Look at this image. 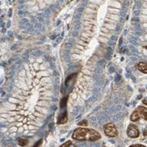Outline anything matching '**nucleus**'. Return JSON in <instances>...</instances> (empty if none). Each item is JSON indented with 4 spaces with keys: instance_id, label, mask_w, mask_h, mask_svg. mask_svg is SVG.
Instances as JSON below:
<instances>
[{
    "instance_id": "obj_1",
    "label": "nucleus",
    "mask_w": 147,
    "mask_h": 147,
    "mask_svg": "<svg viewBox=\"0 0 147 147\" xmlns=\"http://www.w3.org/2000/svg\"><path fill=\"white\" fill-rule=\"evenodd\" d=\"M53 79L42 60L27 62L18 73L8 100L10 114L22 115L33 109L37 116L43 115L53 98Z\"/></svg>"
},
{
    "instance_id": "obj_2",
    "label": "nucleus",
    "mask_w": 147,
    "mask_h": 147,
    "mask_svg": "<svg viewBox=\"0 0 147 147\" xmlns=\"http://www.w3.org/2000/svg\"><path fill=\"white\" fill-rule=\"evenodd\" d=\"M91 73L89 69H86L81 73L79 76L78 83L74 85L73 92H72V96L74 97L75 95H81L82 96H86L89 93V89L91 88Z\"/></svg>"
},
{
    "instance_id": "obj_3",
    "label": "nucleus",
    "mask_w": 147,
    "mask_h": 147,
    "mask_svg": "<svg viewBox=\"0 0 147 147\" xmlns=\"http://www.w3.org/2000/svg\"><path fill=\"white\" fill-rule=\"evenodd\" d=\"M72 138L76 141L96 142L100 139V133L92 128L78 127L73 131Z\"/></svg>"
},
{
    "instance_id": "obj_4",
    "label": "nucleus",
    "mask_w": 147,
    "mask_h": 147,
    "mask_svg": "<svg viewBox=\"0 0 147 147\" xmlns=\"http://www.w3.org/2000/svg\"><path fill=\"white\" fill-rule=\"evenodd\" d=\"M103 130L105 134L109 137H115L118 136V130L115 125L112 123H106L105 126L103 127Z\"/></svg>"
},
{
    "instance_id": "obj_5",
    "label": "nucleus",
    "mask_w": 147,
    "mask_h": 147,
    "mask_svg": "<svg viewBox=\"0 0 147 147\" xmlns=\"http://www.w3.org/2000/svg\"><path fill=\"white\" fill-rule=\"evenodd\" d=\"M127 135L130 138H137L140 136V131L135 124L130 123L127 129Z\"/></svg>"
},
{
    "instance_id": "obj_6",
    "label": "nucleus",
    "mask_w": 147,
    "mask_h": 147,
    "mask_svg": "<svg viewBox=\"0 0 147 147\" xmlns=\"http://www.w3.org/2000/svg\"><path fill=\"white\" fill-rule=\"evenodd\" d=\"M140 20L142 21L143 27L145 29V31L147 33V2L145 3V4L142 7V15L140 17Z\"/></svg>"
},
{
    "instance_id": "obj_7",
    "label": "nucleus",
    "mask_w": 147,
    "mask_h": 147,
    "mask_svg": "<svg viewBox=\"0 0 147 147\" xmlns=\"http://www.w3.org/2000/svg\"><path fill=\"white\" fill-rule=\"evenodd\" d=\"M137 111L142 119L147 121V108L144 107V106H138Z\"/></svg>"
},
{
    "instance_id": "obj_8",
    "label": "nucleus",
    "mask_w": 147,
    "mask_h": 147,
    "mask_svg": "<svg viewBox=\"0 0 147 147\" xmlns=\"http://www.w3.org/2000/svg\"><path fill=\"white\" fill-rule=\"evenodd\" d=\"M137 68L138 69V70H140L142 73L147 74V62L146 61L139 62L137 65Z\"/></svg>"
},
{
    "instance_id": "obj_9",
    "label": "nucleus",
    "mask_w": 147,
    "mask_h": 147,
    "mask_svg": "<svg viewBox=\"0 0 147 147\" xmlns=\"http://www.w3.org/2000/svg\"><path fill=\"white\" fill-rule=\"evenodd\" d=\"M141 119V117L139 115V114H138V112H137V110H135V111H133L132 112V114L131 115V117H130V119L132 122H137L139 119Z\"/></svg>"
},
{
    "instance_id": "obj_10",
    "label": "nucleus",
    "mask_w": 147,
    "mask_h": 147,
    "mask_svg": "<svg viewBox=\"0 0 147 147\" xmlns=\"http://www.w3.org/2000/svg\"><path fill=\"white\" fill-rule=\"evenodd\" d=\"M28 141L26 139H23V138H20L19 141H18V145L20 146H26L27 144H28Z\"/></svg>"
},
{
    "instance_id": "obj_11",
    "label": "nucleus",
    "mask_w": 147,
    "mask_h": 147,
    "mask_svg": "<svg viewBox=\"0 0 147 147\" xmlns=\"http://www.w3.org/2000/svg\"><path fill=\"white\" fill-rule=\"evenodd\" d=\"M60 147H76L73 144V142L71 141H67L66 142H65L64 144H62Z\"/></svg>"
},
{
    "instance_id": "obj_12",
    "label": "nucleus",
    "mask_w": 147,
    "mask_h": 147,
    "mask_svg": "<svg viewBox=\"0 0 147 147\" xmlns=\"http://www.w3.org/2000/svg\"><path fill=\"white\" fill-rule=\"evenodd\" d=\"M78 125L82 127H87L88 126V121L84 119V120H82L81 122H79V123H78Z\"/></svg>"
},
{
    "instance_id": "obj_13",
    "label": "nucleus",
    "mask_w": 147,
    "mask_h": 147,
    "mask_svg": "<svg viewBox=\"0 0 147 147\" xmlns=\"http://www.w3.org/2000/svg\"><path fill=\"white\" fill-rule=\"evenodd\" d=\"M129 147H146L144 145H141V144H135V145H131Z\"/></svg>"
},
{
    "instance_id": "obj_14",
    "label": "nucleus",
    "mask_w": 147,
    "mask_h": 147,
    "mask_svg": "<svg viewBox=\"0 0 147 147\" xmlns=\"http://www.w3.org/2000/svg\"><path fill=\"white\" fill-rule=\"evenodd\" d=\"M142 103H143L144 105H147V96L146 97V98H144V99H143V100H142Z\"/></svg>"
},
{
    "instance_id": "obj_15",
    "label": "nucleus",
    "mask_w": 147,
    "mask_h": 147,
    "mask_svg": "<svg viewBox=\"0 0 147 147\" xmlns=\"http://www.w3.org/2000/svg\"><path fill=\"white\" fill-rule=\"evenodd\" d=\"M143 134H144V136H147V130H144Z\"/></svg>"
},
{
    "instance_id": "obj_16",
    "label": "nucleus",
    "mask_w": 147,
    "mask_h": 147,
    "mask_svg": "<svg viewBox=\"0 0 147 147\" xmlns=\"http://www.w3.org/2000/svg\"><path fill=\"white\" fill-rule=\"evenodd\" d=\"M144 48H146V49H147V45H146V46H145V47H144Z\"/></svg>"
}]
</instances>
